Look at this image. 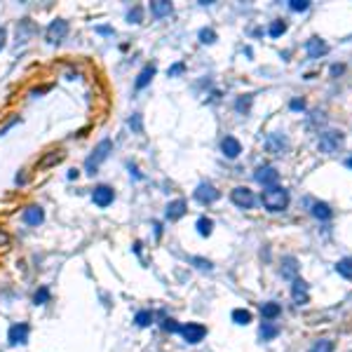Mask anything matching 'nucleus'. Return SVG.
Returning <instances> with one entry per match:
<instances>
[{
    "instance_id": "nucleus-1",
    "label": "nucleus",
    "mask_w": 352,
    "mask_h": 352,
    "mask_svg": "<svg viewBox=\"0 0 352 352\" xmlns=\"http://www.w3.org/2000/svg\"><path fill=\"white\" fill-rule=\"evenodd\" d=\"M261 202L268 211H282V209H287V204H289V193L284 188H280V186H272V188L263 190Z\"/></svg>"
},
{
    "instance_id": "nucleus-2",
    "label": "nucleus",
    "mask_w": 352,
    "mask_h": 352,
    "mask_svg": "<svg viewBox=\"0 0 352 352\" xmlns=\"http://www.w3.org/2000/svg\"><path fill=\"white\" fill-rule=\"evenodd\" d=\"M113 151V144H110V139H103V141H99V146L92 151V155L85 160V169H87V174H97V167H99L106 157H108V153Z\"/></svg>"
},
{
    "instance_id": "nucleus-3",
    "label": "nucleus",
    "mask_w": 352,
    "mask_h": 352,
    "mask_svg": "<svg viewBox=\"0 0 352 352\" xmlns=\"http://www.w3.org/2000/svg\"><path fill=\"white\" fill-rule=\"evenodd\" d=\"M341 146H343V134L341 132H324V134L319 136V151L326 155L336 153Z\"/></svg>"
},
{
    "instance_id": "nucleus-4",
    "label": "nucleus",
    "mask_w": 352,
    "mask_h": 352,
    "mask_svg": "<svg viewBox=\"0 0 352 352\" xmlns=\"http://www.w3.org/2000/svg\"><path fill=\"white\" fill-rule=\"evenodd\" d=\"M179 334L183 336V341H186V343L195 345V343H200V341L207 336V329H204L202 324H198V322H188V324L181 326Z\"/></svg>"
},
{
    "instance_id": "nucleus-5",
    "label": "nucleus",
    "mask_w": 352,
    "mask_h": 352,
    "mask_svg": "<svg viewBox=\"0 0 352 352\" xmlns=\"http://www.w3.org/2000/svg\"><path fill=\"white\" fill-rule=\"evenodd\" d=\"M253 179L258 181L261 186H268V188H272V186L277 183V179H280V172H277L275 167H270V164H265V167H258V169H256Z\"/></svg>"
},
{
    "instance_id": "nucleus-6",
    "label": "nucleus",
    "mask_w": 352,
    "mask_h": 352,
    "mask_svg": "<svg viewBox=\"0 0 352 352\" xmlns=\"http://www.w3.org/2000/svg\"><path fill=\"white\" fill-rule=\"evenodd\" d=\"M92 200H94V204L97 207H108V204H113V200H115V193H113V188L110 186H97V188L92 190Z\"/></svg>"
},
{
    "instance_id": "nucleus-7",
    "label": "nucleus",
    "mask_w": 352,
    "mask_h": 352,
    "mask_svg": "<svg viewBox=\"0 0 352 352\" xmlns=\"http://www.w3.org/2000/svg\"><path fill=\"white\" fill-rule=\"evenodd\" d=\"M230 200H233L237 207H242V209H251V207H253V202H256L253 193H251L249 188H244V186L235 188L233 193H230Z\"/></svg>"
},
{
    "instance_id": "nucleus-8",
    "label": "nucleus",
    "mask_w": 352,
    "mask_h": 352,
    "mask_svg": "<svg viewBox=\"0 0 352 352\" xmlns=\"http://www.w3.org/2000/svg\"><path fill=\"white\" fill-rule=\"evenodd\" d=\"M66 33H68V21H63V19H54L47 26V40L50 43H61L66 38Z\"/></svg>"
},
{
    "instance_id": "nucleus-9",
    "label": "nucleus",
    "mask_w": 352,
    "mask_h": 352,
    "mask_svg": "<svg viewBox=\"0 0 352 352\" xmlns=\"http://www.w3.org/2000/svg\"><path fill=\"white\" fill-rule=\"evenodd\" d=\"M28 324H24V322H19V324H12L9 326V334H7V341L9 345H24L28 341Z\"/></svg>"
},
{
    "instance_id": "nucleus-10",
    "label": "nucleus",
    "mask_w": 352,
    "mask_h": 352,
    "mask_svg": "<svg viewBox=\"0 0 352 352\" xmlns=\"http://www.w3.org/2000/svg\"><path fill=\"white\" fill-rule=\"evenodd\" d=\"M63 157H66V153H63L61 148H54V151L45 153L40 160H38V169L45 172V169H50V167H56L59 162H63Z\"/></svg>"
},
{
    "instance_id": "nucleus-11",
    "label": "nucleus",
    "mask_w": 352,
    "mask_h": 352,
    "mask_svg": "<svg viewBox=\"0 0 352 352\" xmlns=\"http://www.w3.org/2000/svg\"><path fill=\"white\" fill-rule=\"evenodd\" d=\"M195 200L202 202V204H211V202L218 200V190L211 183H200L198 190H195Z\"/></svg>"
},
{
    "instance_id": "nucleus-12",
    "label": "nucleus",
    "mask_w": 352,
    "mask_h": 352,
    "mask_svg": "<svg viewBox=\"0 0 352 352\" xmlns=\"http://www.w3.org/2000/svg\"><path fill=\"white\" fill-rule=\"evenodd\" d=\"M305 52L310 59H319V56H324L329 52V45H326L322 38H310L305 43Z\"/></svg>"
},
{
    "instance_id": "nucleus-13",
    "label": "nucleus",
    "mask_w": 352,
    "mask_h": 352,
    "mask_svg": "<svg viewBox=\"0 0 352 352\" xmlns=\"http://www.w3.org/2000/svg\"><path fill=\"white\" fill-rule=\"evenodd\" d=\"M221 151H223V155H226V157L235 160L237 155L242 153V144H240L235 136H226V139L221 141Z\"/></svg>"
},
{
    "instance_id": "nucleus-14",
    "label": "nucleus",
    "mask_w": 352,
    "mask_h": 352,
    "mask_svg": "<svg viewBox=\"0 0 352 352\" xmlns=\"http://www.w3.org/2000/svg\"><path fill=\"white\" fill-rule=\"evenodd\" d=\"M291 296H294V301H296L298 305H305V303H307V298H310V294H307V284L301 280V277H296V280H294Z\"/></svg>"
},
{
    "instance_id": "nucleus-15",
    "label": "nucleus",
    "mask_w": 352,
    "mask_h": 352,
    "mask_svg": "<svg viewBox=\"0 0 352 352\" xmlns=\"http://www.w3.org/2000/svg\"><path fill=\"white\" fill-rule=\"evenodd\" d=\"M45 221V211L40 207H26L24 209V223H28V226H40Z\"/></svg>"
},
{
    "instance_id": "nucleus-16",
    "label": "nucleus",
    "mask_w": 352,
    "mask_h": 352,
    "mask_svg": "<svg viewBox=\"0 0 352 352\" xmlns=\"http://www.w3.org/2000/svg\"><path fill=\"white\" fill-rule=\"evenodd\" d=\"M164 214H167L169 221H179V218L186 214V202H183V200H174V202H169Z\"/></svg>"
},
{
    "instance_id": "nucleus-17",
    "label": "nucleus",
    "mask_w": 352,
    "mask_h": 352,
    "mask_svg": "<svg viewBox=\"0 0 352 352\" xmlns=\"http://www.w3.org/2000/svg\"><path fill=\"white\" fill-rule=\"evenodd\" d=\"M265 148H268L270 153H282V151L287 148V139L282 134H270L265 139Z\"/></svg>"
},
{
    "instance_id": "nucleus-18",
    "label": "nucleus",
    "mask_w": 352,
    "mask_h": 352,
    "mask_svg": "<svg viewBox=\"0 0 352 352\" xmlns=\"http://www.w3.org/2000/svg\"><path fill=\"white\" fill-rule=\"evenodd\" d=\"M296 272H298V261L294 258V256H287V258L282 261V277L296 280Z\"/></svg>"
},
{
    "instance_id": "nucleus-19",
    "label": "nucleus",
    "mask_w": 352,
    "mask_h": 352,
    "mask_svg": "<svg viewBox=\"0 0 352 352\" xmlns=\"http://www.w3.org/2000/svg\"><path fill=\"white\" fill-rule=\"evenodd\" d=\"M153 75H155V66H153V63H148V66H146L144 71L139 73V78H136L134 87H136V90H144L146 85H148V82L153 80Z\"/></svg>"
},
{
    "instance_id": "nucleus-20",
    "label": "nucleus",
    "mask_w": 352,
    "mask_h": 352,
    "mask_svg": "<svg viewBox=\"0 0 352 352\" xmlns=\"http://www.w3.org/2000/svg\"><path fill=\"white\" fill-rule=\"evenodd\" d=\"M151 12H153V17H169L172 14V2H167V0H157V2H151Z\"/></svg>"
},
{
    "instance_id": "nucleus-21",
    "label": "nucleus",
    "mask_w": 352,
    "mask_h": 352,
    "mask_svg": "<svg viewBox=\"0 0 352 352\" xmlns=\"http://www.w3.org/2000/svg\"><path fill=\"white\" fill-rule=\"evenodd\" d=\"M312 216L319 218V221H329V218L334 216V211H331V207L326 202H315L312 204Z\"/></svg>"
},
{
    "instance_id": "nucleus-22",
    "label": "nucleus",
    "mask_w": 352,
    "mask_h": 352,
    "mask_svg": "<svg viewBox=\"0 0 352 352\" xmlns=\"http://www.w3.org/2000/svg\"><path fill=\"white\" fill-rule=\"evenodd\" d=\"M280 312H282V305L280 303H263L261 305V315H263V319H268V322H270V319H275V317H280Z\"/></svg>"
},
{
    "instance_id": "nucleus-23",
    "label": "nucleus",
    "mask_w": 352,
    "mask_h": 352,
    "mask_svg": "<svg viewBox=\"0 0 352 352\" xmlns=\"http://www.w3.org/2000/svg\"><path fill=\"white\" fill-rule=\"evenodd\" d=\"M336 272H338L341 277H345V280H352V261L350 258H343V261L336 263Z\"/></svg>"
},
{
    "instance_id": "nucleus-24",
    "label": "nucleus",
    "mask_w": 352,
    "mask_h": 352,
    "mask_svg": "<svg viewBox=\"0 0 352 352\" xmlns=\"http://www.w3.org/2000/svg\"><path fill=\"white\" fill-rule=\"evenodd\" d=\"M277 334H280V326L270 324V322H263L261 324V338L263 341H272Z\"/></svg>"
},
{
    "instance_id": "nucleus-25",
    "label": "nucleus",
    "mask_w": 352,
    "mask_h": 352,
    "mask_svg": "<svg viewBox=\"0 0 352 352\" xmlns=\"http://www.w3.org/2000/svg\"><path fill=\"white\" fill-rule=\"evenodd\" d=\"M233 322L235 324L247 326L249 322H251V312H249V310H242V307H237V310H233Z\"/></svg>"
},
{
    "instance_id": "nucleus-26",
    "label": "nucleus",
    "mask_w": 352,
    "mask_h": 352,
    "mask_svg": "<svg viewBox=\"0 0 352 352\" xmlns=\"http://www.w3.org/2000/svg\"><path fill=\"white\" fill-rule=\"evenodd\" d=\"M211 230H214V221L211 218H207V216H202L198 221V233L202 235V237H209L211 235Z\"/></svg>"
},
{
    "instance_id": "nucleus-27",
    "label": "nucleus",
    "mask_w": 352,
    "mask_h": 352,
    "mask_svg": "<svg viewBox=\"0 0 352 352\" xmlns=\"http://www.w3.org/2000/svg\"><path fill=\"white\" fill-rule=\"evenodd\" d=\"M134 322L139 326H151L153 324V312H151V310H141V312H136Z\"/></svg>"
},
{
    "instance_id": "nucleus-28",
    "label": "nucleus",
    "mask_w": 352,
    "mask_h": 352,
    "mask_svg": "<svg viewBox=\"0 0 352 352\" xmlns=\"http://www.w3.org/2000/svg\"><path fill=\"white\" fill-rule=\"evenodd\" d=\"M312 352H334V343L329 338H319L315 345H312Z\"/></svg>"
},
{
    "instance_id": "nucleus-29",
    "label": "nucleus",
    "mask_w": 352,
    "mask_h": 352,
    "mask_svg": "<svg viewBox=\"0 0 352 352\" xmlns=\"http://www.w3.org/2000/svg\"><path fill=\"white\" fill-rule=\"evenodd\" d=\"M47 301H50V289H47V287H40V289L36 291V296H33V303H36V305H45Z\"/></svg>"
},
{
    "instance_id": "nucleus-30",
    "label": "nucleus",
    "mask_w": 352,
    "mask_h": 352,
    "mask_svg": "<svg viewBox=\"0 0 352 352\" xmlns=\"http://www.w3.org/2000/svg\"><path fill=\"white\" fill-rule=\"evenodd\" d=\"M268 33H270L272 38H280L282 33H287V24H284V21H272L270 28H268Z\"/></svg>"
},
{
    "instance_id": "nucleus-31",
    "label": "nucleus",
    "mask_w": 352,
    "mask_h": 352,
    "mask_svg": "<svg viewBox=\"0 0 352 352\" xmlns=\"http://www.w3.org/2000/svg\"><path fill=\"white\" fill-rule=\"evenodd\" d=\"M141 19H144V9L141 7L129 9V14H127V21H129V24H141Z\"/></svg>"
},
{
    "instance_id": "nucleus-32",
    "label": "nucleus",
    "mask_w": 352,
    "mask_h": 352,
    "mask_svg": "<svg viewBox=\"0 0 352 352\" xmlns=\"http://www.w3.org/2000/svg\"><path fill=\"white\" fill-rule=\"evenodd\" d=\"M235 108L240 110V113H247V110L251 108V97H240V99L235 101Z\"/></svg>"
},
{
    "instance_id": "nucleus-33",
    "label": "nucleus",
    "mask_w": 352,
    "mask_h": 352,
    "mask_svg": "<svg viewBox=\"0 0 352 352\" xmlns=\"http://www.w3.org/2000/svg\"><path fill=\"white\" fill-rule=\"evenodd\" d=\"M200 40H202L204 45H211V43L216 40V33H214L211 28H202V31H200Z\"/></svg>"
},
{
    "instance_id": "nucleus-34",
    "label": "nucleus",
    "mask_w": 352,
    "mask_h": 352,
    "mask_svg": "<svg viewBox=\"0 0 352 352\" xmlns=\"http://www.w3.org/2000/svg\"><path fill=\"white\" fill-rule=\"evenodd\" d=\"M289 7L294 12H305L310 7V0H289Z\"/></svg>"
},
{
    "instance_id": "nucleus-35",
    "label": "nucleus",
    "mask_w": 352,
    "mask_h": 352,
    "mask_svg": "<svg viewBox=\"0 0 352 352\" xmlns=\"http://www.w3.org/2000/svg\"><path fill=\"white\" fill-rule=\"evenodd\" d=\"M162 329H164V331H169V334H179V331H181V326L176 324V319H164Z\"/></svg>"
},
{
    "instance_id": "nucleus-36",
    "label": "nucleus",
    "mask_w": 352,
    "mask_h": 352,
    "mask_svg": "<svg viewBox=\"0 0 352 352\" xmlns=\"http://www.w3.org/2000/svg\"><path fill=\"white\" fill-rule=\"evenodd\" d=\"M193 263L198 265L200 270H211V263H209V261H204V258H193Z\"/></svg>"
},
{
    "instance_id": "nucleus-37",
    "label": "nucleus",
    "mask_w": 352,
    "mask_h": 352,
    "mask_svg": "<svg viewBox=\"0 0 352 352\" xmlns=\"http://www.w3.org/2000/svg\"><path fill=\"white\" fill-rule=\"evenodd\" d=\"M289 106H291V110H303V108H305V101H303V99H294Z\"/></svg>"
},
{
    "instance_id": "nucleus-38",
    "label": "nucleus",
    "mask_w": 352,
    "mask_h": 352,
    "mask_svg": "<svg viewBox=\"0 0 352 352\" xmlns=\"http://www.w3.org/2000/svg\"><path fill=\"white\" fill-rule=\"evenodd\" d=\"M169 78H174V75H179V73H183V63H174L172 68H169Z\"/></svg>"
},
{
    "instance_id": "nucleus-39",
    "label": "nucleus",
    "mask_w": 352,
    "mask_h": 352,
    "mask_svg": "<svg viewBox=\"0 0 352 352\" xmlns=\"http://www.w3.org/2000/svg\"><path fill=\"white\" fill-rule=\"evenodd\" d=\"M17 122H19V117H12V120H9V122H5V125L0 127V136L5 134V132H7V129H9V127H14V125H17Z\"/></svg>"
},
{
    "instance_id": "nucleus-40",
    "label": "nucleus",
    "mask_w": 352,
    "mask_h": 352,
    "mask_svg": "<svg viewBox=\"0 0 352 352\" xmlns=\"http://www.w3.org/2000/svg\"><path fill=\"white\" fill-rule=\"evenodd\" d=\"M129 125L134 127V129H141V117H139V115H134L132 120H129Z\"/></svg>"
},
{
    "instance_id": "nucleus-41",
    "label": "nucleus",
    "mask_w": 352,
    "mask_h": 352,
    "mask_svg": "<svg viewBox=\"0 0 352 352\" xmlns=\"http://www.w3.org/2000/svg\"><path fill=\"white\" fill-rule=\"evenodd\" d=\"M5 38H7V31H5V28H0V50L5 47Z\"/></svg>"
},
{
    "instance_id": "nucleus-42",
    "label": "nucleus",
    "mask_w": 352,
    "mask_h": 352,
    "mask_svg": "<svg viewBox=\"0 0 352 352\" xmlns=\"http://www.w3.org/2000/svg\"><path fill=\"white\" fill-rule=\"evenodd\" d=\"M129 172H132V174H134V176H136V179H144V176H141V172H139V169H136V167H129Z\"/></svg>"
},
{
    "instance_id": "nucleus-43",
    "label": "nucleus",
    "mask_w": 352,
    "mask_h": 352,
    "mask_svg": "<svg viewBox=\"0 0 352 352\" xmlns=\"http://www.w3.org/2000/svg\"><path fill=\"white\" fill-rule=\"evenodd\" d=\"M99 33H103V36H108V33H113L108 26H99Z\"/></svg>"
},
{
    "instance_id": "nucleus-44",
    "label": "nucleus",
    "mask_w": 352,
    "mask_h": 352,
    "mask_svg": "<svg viewBox=\"0 0 352 352\" xmlns=\"http://www.w3.org/2000/svg\"><path fill=\"white\" fill-rule=\"evenodd\" d=\"M68 179H78V169H71V172H68Z\"/></svg>"
},
{
    "instance_id": "nucleus-45",
    "label": "nucleus",
    "mask_w": 352,
    "mask_h": 352,
    "mask_svg": "<svg viewBox=\"0 0 352 352\" xmlns=\"http://www.w3.org/2000/svg\"><path fill=\"white\" fill-rule=\"evenodd\" d=\"M345 164H348V167L352 169V157H348V160H345Z\"/></svg>"
}]
</instances>
